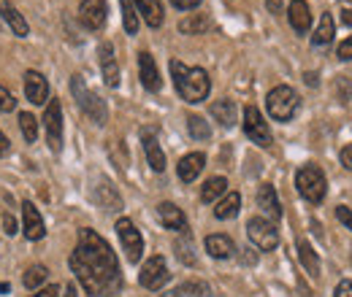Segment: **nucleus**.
Returning a JSON list of instances; mask_svg holds the SVG:
<instances>
[{"mask_svg": "<svg viewBox=\"0 0 352 297\" xmlns=\"http://www.w3.org/2000/svg\"><path fill=\"white\" fill-rule=\"evenodd\" d=\"M68 265L76 273L85 292L92 297H109L122 287L117 254L95 230H87V227L79 230V241Z\"/></svg>", "mask_w": 352, "mask_h": 297, "instance_id": "1", "label": "nucleus"}, {"mask_svg": "<svg viewBox=\"0 0 352 297\" xmlns=\"http://www.w3.org/2000/svg\"><path fill=\"white\" fill-rule=\"evenodd\" d=\"M171 76H174L176 92L182 95V100L187 103H204L209 97V73L204 68H187L179 60H171Z\"/></svg>", "mask_w": 352, "mask_h": 297, "instance_id": "2", "label": "nucleus"}, {"mask_svg": "<svg viewBox=\"0 0 352 297\" xmlns=\"http://www.w3.org/2000/svg\"><path fill=\"white\" fill-rule=\"evenodd\" d=\"M265 108H268L271 119H276V122H290V119L296 117V111H298V95H296V89L287 84L274 86V89L268 92V97H265Z\"/></svg>", "mask_w": 352, "mask_h": 297, "instance_id": "3", "label": "nucleus"}, {"mask_svg": "<svg viewBox=\"0 0 352 297\" xmlns=\"http://www.w3.org/2000/svg\"><path fill=\"white\" fill-rule=\"evenodd\" d=\"M296 187H298V195L309 200V203H322L325 200V192H328V181H325V173L317 168V165H304V168L296 173Z\"/></svg>", "mask_w": 352, "mask_h": 297, "instance_id": "4", "label": "nucleus"}, {"mask_svg": "<svg viewBox=\"0 0 352 297\" xmlns=\"http://www.w3.org/2000/svg\"><path fill=\"white\" fill-rule=\"evenodd\" d=\"M71 92H74V100L79 103V108L87 114L95 125H106V119H109L106 103H103L92 89H87L82 76H74V79H71Z\"/></svg>", "mask_w": 352, "mask_h": 297, "instance_id": "5", "label": "nucleus"}, {"mask_svg": "<svg viewBox=\"0 0 352 297\" xmlns=\"http://www.w3.org/2000/svg\"><path fill=\"white\" fill-rule=\"evenodd\" d=\"M247 235H250V241H252L261 252H274V249L279 246V233H276L274 222H268L263 216H252V219L247 222Z\"/></svg>", "mask_w": 352, "mask_h": 297, "instance_id": "6", "label": "nucleus"}, {"mask_svg": "<svg viewBox=\"0 0 352 297\" xmlns=\"http://www.w3.org/2000/svg\"><path fill=\"white\" fill-rule=\"evenodd\" d=\"M168 276H171V273H168L166 259L160 254H155L144 262V268H141V273H138V284H141L144 289L157 292V289H163V287L168 284Z\"/></svg>", "mask_w": 352, "mask_h": 297, "instance_id": "7", "label": "nucleus"}, {"mask_svg": "<svg viewBox=\"0 0 352 297\" xmlns=\"http://www.w3.org/2000/svg\"><path fill=\"white\" fill-rule=\"evenodd\" d=\"M244 132H247V138H250L252 143H258V146H263V149H268V146L274 143L268 122H265L263 114H261L255 106H247V108H244Z\"/></svg>", "mask_w": 352, "mask_h": 297, "instance_id": "8", "label": "nucleus"}, {"mask_svg": "<svg viewBox=\"0 0 352 297\" xmlns=\"http://www.w3.org/2000/svg\"><path fill=\"white\" fill-rule=\"evenodd\" d=\"M117 235L122 241V249L128 254V262L135 265L141 259V254H144V238H141V233L135 230V224H133L128 216L117 219Z\"/></svg>", "mask_w": 352, "mask_h": 297, "instance_id": "9", "label": "nucleus"}, {"mask_svg": "<svg viewBox=\"0 0 352 297\" xmlns=\"http://www.w3.org/2000/svg\"><path fill=\"white\" fill-rule=\"evenodd\" d=\"M44 128H46V143L57 154L63 149V108H60V100H54V97H52V103L46 106L44 111Z\"/></svg>", "mask_w": 352, "mask_h": 297, "instance_id": "10", "label": "nucleus"}, {"mask_svg": "<svg viewBox=\"0 0 352 297\" xmlns=\"http://www.w3.org/2000/svg\"><path fill=\"white\" fill-rule=\"evenodd\" d=\"M106 14H109L106 0H82L79 5V19L87 30H100L106 25Z\"/></svg>", "mask_w": 352, "mask_h": 297, "instance_id": "11", "label": "nucleus"}, {"mask_svg": "<svg viewBox=\"0 0 352 297\" xmlns=\"http://www.w3.org/2000/svg\"><path fill=\"white\" fill-rule=\"evenodd\" d=\"M22 230H25L28 241H41V238L46 235L44 219H41L38 209H36L30 200H25V203H22Z\"/></svg>", "mask_w": 352, "mask_h": 297, "instance_id": "12", "label": "nucleus"}, {"mask_svg": "<svg viewBox=\"0 0 352 297\" xmlns=\"http://www.w3.org/2000/svg\"><path fill=\"white\" fill-rule=\"evenodd\" d=\"M98 57H100V71H103V82L117 89L120 86V65H117V57H114V46L106 41L100 43L98 49Z\"/></svg>", "mask_w": 352, "mask_h": 297, "instance_id": "13", "label": "nucleus"}, {"mask_svg": "<svg viewBox=\"0 0 352 297\" xmlns=\"http://www.w3.org/2000/svg\"><path fill=\"white\" fill-rule=\"evenodd\" d=\"M25 95L33 106H44L49 100V82L44 79V73H38V71L25 73Z\"/></svg>", "mask_w": 352, "mask_h": 297, "instance_id": "14", "label": "nucleus"}, {"mask_svg": "<svg viewBox=\"0 0 352 297\" xmlns=\"http://www.w3.org/2000/svg\"><path fill=\"white\" fill-rule=\"evenodd\" d=\"M138 76H141V84L146 86L149 92H160V71H157V65H155V57L149 54V51H141L138 54Z\"/></svg>", "mask_w": 352, "mask_h": 297, "instance_id": "15", "label": "nucleus"}, {"mask_svg": "<svg viewBox=\"0 0 352 297\" xmlns=\"http://www.w3.org/2000/svg\"><path fill=\"white\" fill-rule=\"evenodd\" d=\"M141 143H144V154H146V163L155 173H163L166 170V154L155 138V130H144L141 132Z\"/></svg>", "mask_w": 352, "mask_h": 297, "instance_id": "16", "label": "nucleus"}, {"mask_svg": "<svg viewBox=\"0 0 352 297\" xmlns=\"http://www.w3.org/2000/svg\"><path fill=\"white\" fill-rule=\"evenodd\" d=\"M0 16H3V22L11 27V33H14V36H19V38H28V36H30L28 19L16 11V5H14L11 0H0Z\"/></svg>", "mask_w": 352, "mask_h": 297, "instance_id": "17", "label": "nucleus"}, {"mask_svg": "<svg viewBox=\"0 0 352 297\" xmlns=\"http://www.w3.org/2000/svg\"><path fill=\"white\" fill-rule=\"evenodd\" d=\"M287 19H290V27H293L298 36L309 33V27H311V11H309L307 0H293V3L287 5Z\"/></svg>", "mask_w": 352, "mask_h": 297, "instance_id": "18", "label": "nucleus"}, {"mask_svg": "<svg viewBox=\"0 0 352 297\" xmlns=\"http://www.w3.org/2000/svg\"><path fill=\"white\" fill-rule=\"evenodd\" d=\"M258 209L265 213L268 222H276L282 216V206H279V198H276V189L271 184H261L258 187Z\"/></svg>", "mask_w": 352, "mask_h": 297, "instance_id": "19", "label": "nucleus"}, {"mask_svg": "<svg viewBox=\"0 0 352 297\" xmlns=\"http://www.w3.org/2000/svg\"><path fill=\"white\" fill-rule=\"evenodd\" d=\"M204 165H206V157H204L201 152H192V154H184V157L179 160L176 173H179V178H182L184 184H190V181H195V178L201 176Z\"/></svg>", "mask_w": 352, "mask_h": 297, "instance_id": "20", "label": "nucleus"}, {"mask_svg": "<svg viewBox=\"0 0 352 297\" xmlns=\"http://www.w3.org/2000/svg\"><path fill=\"white\" fill-rule=\"evenodd\" d=\"M157 216H160L163 227L176 230V233H187V216L182 213V209H176L174 203H160L157 206Z\"/></svg>", "mask_w": 352, "mask_h": 297, "instance_id": "21", "label": "nucleus"}, {"mask_svg": "<svg viewBox=\"0 0 352 297\" xmlns=\"http://www.w3.org/2000/svg\"><path fill=\"white\" fill-rule=\"evenodd\" d=\"M135 3V11L144 16V22L149 27H160L163 19H166V11H163V3L160 0H133Z\"/></svg>", "mask_w": 352, "mask_h": 297, "instance_id": "22", "label": "nucleus"}, {"mask_svg": "<svg viewBox=\"0 0 352 297\" xmlns=\"http://www.w3.org/2000/svg\"><path fill=\"white\" fill-rule=\"evenodd\" d=\"M206 252L209 257H214V259H230V257L236 254V243L228 238V235H209L206 238Z\"/></svg>", "mask_w": 352, "mask_h": 297, "instance_id": "23", "label": "nucleus"}, {"mask_svg": "<svg viewBox=\"0 0 352 297\" xmlns=\"http://www.w3.org/2000/svg\"><path fill=\"white\" fill-rule=\"evenodd\" d=\"M95 200L106 209V211H120L122 209V198L117 195V189L109 184V181H100L98 189H95Z\"/></svg>", "mask_w": 352, "mask_h": 297, "instance_id": "24", "label": "nucleus"}, {"mask_svg": "<svg viewBox=\"0 0 352 297\" xmlns=\"http://www.w3.org/2000/svg\"><path fill=\"white\" fill-rule=\"evenodd\" d=\"M236 103L233 100H214L212 103V117L214 122H220L222 128H233L236 125Z\"/></svg>", "mask_w": 352, "mask_h": 297, "instance_id": "25", "label": "nucleus"}, {"mask_svg": "<svg viewBox=\"0 0 352 297\" xmlns=\"http://www.w3.org/2000/svg\"><path fill=\"white\" fill-rule=\"evenodd\" d=\"M209 27H212V22H209L206 14H190V16H184L179 22V33H184V36H201Z\"/></svg>", "mask_w": 352, "mask_h": 297, "instance_id": "26", "label": "nucleus"}, {"mask_svg": "<svg viewBox=\"0 0 352 297\" xmlns=\"http://www.w3.org/2000/svg\"><path fill=\"white\" fill-rule=\"evenodd\" d=\"M333 33H336V27H333V16L331 14H322L320 16V25H317V30H314V36H311V46H328V43L333 41Z\"/></svg>", "mask_w": 352, "mask_h": 297, "instance_id": "27", "label": "nucleus"}, {"mask_svg": "<svg viewBox=\"0 0 352 297\" xmlns=\"http://www.w3.org/2000/svg\"><path fill=\"white\" fill-rule=\"evenodd\" d=\"M225 195H228V181H225L222 176L209 178V181L204 184V189H201V200H204V203H214V200H220Z\"/></svg>", "mask_w": 352, "mask_h": 297, "instance_id": "28", "label": "nucleus"}, {"mask_svg": "<svg viewBox=\"0 0 352 297\" xmlns=\"http://www.w3.org/2000/svg\"><path fill=\"white\" fill-rule=\"evenodd\" d=\"M239 209H241V195L239 192H228L225 198H222L220 203H217V209H214V216L217 219H233L236 213H239Z\"/></svg>", "mask_w": 352, "mask_h": 297, "instance_id": "29", "label": "nucleus"}, {"mask_svg": "<svg viewBox=\"0 0 352 297\" xmlns=\"http://www.w3.org/2000/svg\"><path fill=\"white\" fill-rule=\"evenodd\" d=\"M298 259L304 262V268H307V273L311 278L320 276V259L314 254V249L309 246V241H298Z\"/></svg>", "mask_w": 352, "mask_h": 297, "instance_id": "30", "label": "nucleus"}, {"mask_svg": "<svg viewBox=\"0 0 352 297\" xmlns=\"http://www.w3.org/2000/svg\"><path fill=\"white\" fill-rule=\"evenodd\" d=\"M120 8H122V25H125V33L135 36L138 33V11L133 5V0H120Z\"/></svg>", "mask_w": 352, "mask_h": 297, "instance_id": "31", "label": "nucleus"}, {"mask_svg": "<svg viewBox=\"0 0 352 297\" xmlns=\"http://www.w3.org/2000/svg\"><path fill=\"white\" fill-rule=\"evenodd\" d=\"M209 295H212V289H209L204 281H190V284L176 287L168 297H209Z\"/></svg>", "mask_w": 352, "mask_h": 297, "instance_id": "32", "label": "nucleus"}, {"mask_svg": "<svg viewBox=\"0 0 352 297\" xmlns=\"http://www.w3.org/2000/svg\"><path fill=\"white\" fill-rule=\"evenodd\" d=\"M46 278H49V270H46L44 265H33V268H28L25 270V276H22V284L28 287V289H36V287H41Z\"/></svg>", "mask_w": 352, "mask_h": 297, "instance_id": "33", "label": "nucleus"}, {"mask_svg": "<svg viewBox=\"0 0 352 297\" xmlns=\"http://www.w3.org/2000/svg\"><path fill=\"white\" fill-rule=\"evenodd\" d=\"M187 130H190V135L195 138V141H209L212 138V128H209V122L204 119V117H190L187 119Z\"/></svg>", "mask_w": 352, "mask_h": 297, "instance_id": "34", "label": "nucleus"}, {"mask_svg": "<svg viewBox=\"0 0 352 297\" xmlns=\"http://www.w3.org/2000/svg\"><path fill=\"white\" fill-rule=\"evenodd\" d=\"M19 130H22V135H25V141L33 143V141L38 138V119H36L30 111H22V114H19Z\"/></svg>", "mask_w": 352, "mask_h": 297, "instance_id": "35", "label": "nucleus"}, {"mask_svg": "<svg viewBox=\"0 0 352 297\" xmlns=\"http://www.w3.org/2000/svg\"><path fill=\"white\" fill-rule=\"evenodd\" d=\"M174 249H176V257H179L184 265H195V254H192V238H190L187 233H184V238H182V241H176Z\"/></svg>", "mask_w": 352, "mask_h": 297, "instance_id": "36", "label": "nucleus"}, {"mask_svg": "<svg viewBox=\"0 0 352 297\" xmlns=\"http://www.w3.org/2000/svg\"><path fill=\"white\" fill-rule=\"evenodd\" d=\"M16 108V100H14V95L6 89V86L0 84V111L3 114H8V111H14Z\"/></svg>", "mask_w": 352, "mask_h": 297, "instance_id": "37", "label": "nucleus"}, {"mask_svg": "<svg viewBox=\"0 0 352 297\" xmlns=\"http://www.w3.org/2000/svg\"><path fill=\"white\" fill-rule=\"evenodd\" d=\"M3 233H6V235H16V219L8 211L3 213Z\"/></svg>", "mask_w": 352, "mask_h": 297, "instance_id": "38", "label": "nucleus"}, {"mask_svg": "<svg viewBox=\"0 0 352 297\" xmlns=\"http://www.w3.org/2000/svg\"><path fill=\"white\" fill-rule=\"evenodd\" d=\"M336 216H339V222H342L347 230H352V209H347V206H339V209H336Z\"/></svg>", "mask_w": 352, "mask_h": 297, "instance_id": "39", "label": "nucleus"}, {"mask_svg": "<svg viewBox=\"0 0 352 297\" xmlns=\"http://www.w3.org/2000/svg\"><path fill=\"white\" fill-rule=\"evenodd\" d=\"M339 5H342V22L352 27V0H339Z\"/></svg>", "mask_w": 352, "mask_h": 297, "instance_id": "40", "label": "nucleus"}, {"mask_svg": "<svg viewBox=\"0 0 352 297\" xmlns=\"http://www.w3.org/2000/svg\"><path fill=\"white\" fill-rule=\"evenodd\" d=\"M336 54H339V60H352V36L342 41V46H339V51H336Z\"/></svg>", "mask_w": 352, "mask_h": 297, "instance_id": "41", "label": "nucleus"}, {"mask_svg": "<svg viewBox=\"0 0 352 297\" xmlns=\"http://www.w3.org/2000/svg\"><path fill=\"white\" fill-rule=\"evenodd\" d=\"M171 5L179 8V11H190V8H198L201 0H171Z\"/></svg>", "mask_w": 352, "mask_h": 297, "instance_id": "42", "label": "nucleus"}, {"mask_svg": "<svg viewBox=\"0 0 352 297\" xmlns=\"http://www.w3.org/2000/svg\"><path fill=\"white\" fill-rule=\"evenodd\" d=\"M30 297H60V287L52 284V287H44V289H38L36 295H30Z\"/></svg>", "mask_w": 352, "mask_h": 297, "instance_id": "43", "label": "nucleus"}, {"mask_svg": "<svg viewBox=\"0 0 352 297\" xmlns=\"http://www.w3.org/2000/svg\"><path fill=\"white\" fill-rule=\"evenodd\" d=\"M333 297H352V281H342V284L336 287Z\"/></svg>", "mask_w": 352, "mask_h": 297, "instance_id": "44", "label": "nucleus"}, {"mask_svg": "<svg viewBox=\"0 0 352 297\" xmlns=\"http://www.w3.org/2000/svg\"><path fill=\"white\" fill-rule=\"evenodd\" d=\"M342 165L352 170V143H350V146H344V149H342Z\"/></svg>", "mask_w": 352, "mask_h": 297, "instance_id": "45", "label": "nucleus"}, {"mask_svg": "<svg viewBox=\"0 0 352 297\" xmlns=\"http://www.w3.org/2000/svg\"><path fill=\"white\" fill-rule=\"evenodd\" d=\"M265 5H268V11H271V14H282L285 0H265Z\"/></svg>", "mask_w": 352, "mask_h": 297, "instance_id": "46", "label": "nucleus"}, {"mask_svg": "<svg viewBox=\"0 0 352 297\" xmlns=\"http://www.w3.org/2000/svg\"><path fill=\"white\" fill-rule=\"evenodd\" d=\"M8 152V138L3 135V130H0V154H6Z\"/></svg>", "mask_w": 352, "mask_h": 297, "instance_id": "47", "label": "nucleus"}, {"mask_svg": "<svg viewBox=\"0 0 352 297\" xmlns=\"http://www.w3.org/2000/svg\"><path fill=\"white\" fill-rule=\"evenodd\" d=\"M63 297H76V287H74V284H68V287H65V295Z\"/></svg>", "mask_w": 352, "mask_h": 297, "instance_id": "48", "label": "nucleus"}, {"mask_svg": "<svg viewBox=\"0 0 352 297\" xmlns=\"http://www.w3.org/2000/svg\"><path fill=\"white\" fill-rule=\"evenodd\" d=\"M307 84H317V76L314 73H307Z\"/></svg>", "mask_w": 352, "mask_h": 297, "instance_id": "49", "label": "nucleus"}]
</instances>
